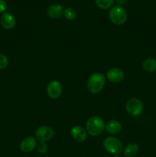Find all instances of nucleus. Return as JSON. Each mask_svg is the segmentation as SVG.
Here are the masks:
<instances>
[{
    "instance_id": "f257e3e1",
    "label": "nucleus",
    "mask_w": 156,
    "mask_h": 157,
    "mask_svg": "<svg viewBox=\"0 0 156 157\" xmlns=\"http://www.w3.org/2000/svg\"><path fill=\"white\" fill-rule=\"evenodd\" d=\"M86 129L88 134L92 136H97L102 133L105 129V124L100 117L93 116L87 120Z\"/></svg>"
},
{
    "instance_id": "9d476101",
    "label": "nucleus",
    "mask_w": 156,
    "mask_h": 157,
    "mask_svg": "<svg viewBox=\"0 0 156 157\" xmlns=\"http://www.w3.org/2000/svg\"><path fill=\"white\" fill-rule=\"evenodd\" d=\"M106 77L109 81L113 83H119L124 79V72L118 67H113L106 73Z\"/></svg>"
},
{
    "instance_id": "a211bd4d",
    "label": "nucleus",
    "mask_w": 156,
    "mask_h": 157,
    "mask_svg": "<svg viewBox=\"0 0 156 157\" xmlns=\"http://www.w3.org/2000/svg\"><path fill=\"white\" fill-rule=\"evenodd\" d=\"M47 145L46 144V142H39L37 144V150L40 154H44L47 151Z\"/></svg>"
},
{
    "instance_id": "dca6fc26",
    "label": "nucleus",
    "mask_w": 156,
    "mask_h": 157,
    "mask_svg": "<svg viewBox=\"0 0 156 157\" xmlns=\"http://www.w3.org/2000/svg\"><path fill=\"white\" fill-rule=\"evenodd\" d=\"M114 0H96V5L100 9H108L113 6Z\"/></svg>"
},
{
    "instance_id": "39448f33",
    "label": "nucleus",
    "mask_w": 156,
    "mask_h": 157,
    "mask_svg": "<svg viewBox=\"0 0 156 157\" xmlns=\"http://www.w3.org/2000/svg\"><path fill=\"white\" fill-rule=\"evenodd\" d=\"M143 104L142 101L138 98H131L125 104V110L127 113L132 117H138L143 111Z\"/></svg>"
},
{
    "instance_id": "f3484780",
    "label": "nucleus",
    "mask_w": 156,
    "mask_h": 157,
    "mask_svg": "<svg viewBox=\"0 0 156 157\" xmlns=\"http://www.w3.org/2000/svg\"><path fill=\"white\" fill-rule=\"evenodd\" d=\"M64 15L67 20L72 21V20H74L76 18L77 14H76V11L72 9V8H67V9H64Z\"/></svg>"
},
{
    "instance_id": "f8f14e48",
    "label": "nucleus",
    "mask_w": 156,
    "mask_h": 157,
    "mask_svg": "<svg viewBox=\"0 0 156 157\" xmlns=\"http://www.w3.org/2000/svg\"><path fill=\"white\" fill-rule=\"evenodd\" d=\"M64 9L62 6L59 4H54L49 6L47 10V14L50 18L58 19L62 17V15H64Z\"/></svg>"
},
{
    "instance_id": "423d86ee",
    "label": "nucleus",
    "mask_w": 156,
    "mask_h": 157,
    "mask_svg": "<svg viewBox=\"0 0 156 157\" xmlns=\"http://www.w3.org/2000/svg\"><path fill=\"white\" fill-rule=\"evenodd\" d=\"M54 136V131L49 126H41L35 131V136L39 142H47Z\"/></svg>"
},
{
    "instance_id": "1a4fd4ad",
    "label": "nucleus",
    "mask_w": 156,
    "mask_h": 157,
    "mask_svg": "<svg viewBox=\"0 0 156 157\" xmlns=\"http://www.w3.org/2000/svg\"><path fill=\"white\" fill-rule=\"evenodd\" d=\"M37 139L33 136H28L23 140L20 144V150L24 153H29L37 147Z\"/></svg>"
},
{
    "instance_id": "f03ea898",
    "label": "nucleus",
    "mask_w": 156,
    "mask_h": 157,
    "mask_svg": "<svg viewBox=\"0 0 156 157\" xmlns=\"http://www.w3.org/2000/svg\"><path fill=\"white\" fill-rule=\"evenodd\" d=\"M106 84V78L102 74L96 72L89 77L87 88L92 94H98L103 89Z\"/></svg>"
},
{
    "instance_id": "0eeeda50",
    "label": "nucleus",
    "mask_w": 156,
    "mask_h": 157,
    "mask_svg": "<svg viewBox=\"0 0 156 157\" xmlns=\"http://www.w3.org/2000/svg\"><path fill=\"white\" fill-rule=\"evenodd\" d=\"M62 85L58 81H51L47 87V94L51 99H58L62 94Z\"/></svg>"
},
{
    "instance_id": "6e6552de",
    "label": "nucleus",
    "mask_w": 156,
    "mask_h": 157,
    "mask_svg": "<svg viewBox=\"0 0 156 157\" xmlns=\"http://www.w3.org/2000/svg\"><path fill=\"white\" fill-rule=\"evenodd\" d=\"M0 23L5 29L11 30L15 26L16 20L12 14L9 13V12H5L2 15L1 18H0Z\"/></svg>"
},
{
    "instance_id": "4468645a",
    "label": "nucleus",
    "mask_w": 156,
    "mask_h": 157,
    "mask_svg": "<svg viewBox=\"0 0 156 157\" xmlns=\"http://www.w3.org/2000/svg\"><path fill=\"white\" fill-rule=\"evenodd\" d=\"M139 151V146L136 143L128 144L124 149V155L127 157H132L136 156Z\"/></svg>"
},
{
    "instance_id": "412c9836",
    "label": "nucleus",
    "mask_w": 156,
    "mask_h": 157,
    "mask_svg": "<svg viewBox=\"0 0 156 157\" xmlns=\"http://www.w3.org/2000/svg\"><path fill=\"white\" fill-rule=\"evenodd\" d=\"M115 157H119V155H116V156H115Z\"/></svg>"
},
{
    "instance_id": "7ed1b4c3",
    "label": "nucleus",
    "mask_w": 156,
    "mask_h": 157,
    "mask_svg": "<svg viewBox=\"0 0 156 157\" xmlns=\"http://www.w3.org/2000/svg\"><path fill=\"white\" fill-rule=\"evenodd\" d=\"M102 146L106 151L115 156L120 154L123 150V146L121 140L115 136H108L104 140Z\"/></svg>"
},
{
    "instance_id": "6ab92c4d",
    "label": "nucleus",
    "mask_w": 156,
    "mask_h": 157,
    "mask_svg": "<svg viewBox=\"0 0 156 157\" xmlns=\"http://www.w3.org/2000/svg\"><path fill=\"white\" fill-rule=\"evenodd\" d=\"M9 64V59L7 57L3 54L0 53V70L6 68Z\"/></svg>"
},
{
    "instance_id": "2eb2a0df",
    "label": "nucleus",
    "mask_w": 156,
    "mask_h": 157,
    "mask_svg": "<svg viewBox=\"0 0 156 157\" xmlns=\"http://www.w3.org/2000/svg\"><path fill=\"white\" fill-rule=\"evenodd\" d=\"M142 68L148 73H151L156 71V59L153 58H148L142 63Z\"/></svg>"
},
{
    "instance_id": "20e7f679",
    "label": "nucleus",
    "mask_w": 156,
    "mask_h": 157,
    "mask_svg": "<svg viewBox=\"0 0 156 157\" xmlns=\"http://www.w3.org/2000/svg\"><path fill=\"white\" fill-rule=\"evenodd\" d=\"M109 18L113 24L122 25L126 21L127 13L122 6H116L110 9L109 12Z\"/></svg>"
},
{
    "instance_id": "aec40b11",
    "label": "nucleus",
    "mask_w": 156,
    "mask_h": 157,
    "mask_svg": "<svg viewBox=\"0 0 156 157\" xmlns=\"http://www.w3.org/2000/svg\"><path fill=\"white\" fill-rule=\"evenodd\" d=\"M7 9V5L5 0H0V14L3 13Z\"/></svg>"
},
{
    "instance_id": "9b49d317",
    "label": "nucleus",
    "mask_w": 156,
    "mask_h": 157,
    "mask_svg": "<svg viewBox=\"0 0 156 157\" xmlns=\"http://www.w3.org/2000/svg\"><path fill=\"white\" fill-rule=\"evenodd\" d=\"M70 134L75 140L78 142H84L87 138V132L81 126H74L70 130Z\"/></svg>"
},
{
    "instance_id": "ddd939ff",
    "label": "nucleus",
    "mask_w": 156,
    "mask_h": 157,
    "mask_svg": "<svg viewBox=\"0 0 156 157\" xmlns=\"http://www.w3.org/2000/svg\"><path fill=\"white\" fill-rule=\"evenodd\" d=\"M105 129L110 134H118L122 130V124L116 120H112L106 124Z\"/></svg>"
}]
</instances>
